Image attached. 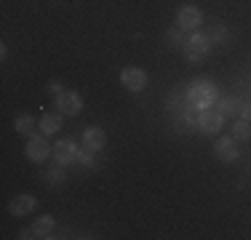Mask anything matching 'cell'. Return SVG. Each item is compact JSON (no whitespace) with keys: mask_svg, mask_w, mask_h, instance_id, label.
Wrapping results in <instances>:
<instances>
[{"mask_svg":"<svg viewBox=\"0 0 251 240\" xmlns=\"http://www.w3.org/2000/svg\"><path fill=\"white\" fill-rule=\"evenodd\" d=\"M219 101V94H217V86H214L211 80H206V77H201V80H193L187 88V104L195 107V110H211L214 104Z\"/></svg>","mask_w":251,"mask_h":240,"instance_id":"obj_1","label":"cell"},{"mask_svg":"<svg viewBox=\"0 0 251 240\" xmlns=\"http://www.w3.org/2000/svg\"><path fill=\"white\" fill-rule=\"evenodd\" d=\"M211 35L208 32H198V29H195L193 35H190L187 40H184V46H182V53H184V59H187V62H203V59L208 56V53H211Z\"/></svg>","mask_w":251,"mask_h":240,"instance_id":"obj_2","label":"cell"},{"mask_svg":"<svg viewBox=\"0 0 251 240\" xmlns=\"http://www.w3.org/2000/svg\"><path fill=\"white\" fill-rule=\"evenodd\" d=\"M53 158H56L59 166H73L80 160V149H77L73 136H62V139L53 144Z\"/></svg>","mask_w":251,"mask_h":240,"instance_id":"obj_3","label":"cell"},{"mask_svg":"<svg viewBox=\"0 0 251 240\" xmlns=\"http://www.w3.org/2000/svg\"><path fill=\"white\" fill-rule=\"evenodd\" d=\"M53 107H56V112H62L64 118H75V115H80V110H83V99H80V94H75V91H62V94L53 96Z\"/></svg>","mask_w":251,"mask_h":240,"instance_id":"obj_4","label":"cell"},{"mask_svg":"<svg viewBox=\"0 0 251 240\" xmlns=\"http://www.w3.org/2000/svg\"><path fill=\"white\" fill-rule=\"evenodd\" d=\"M25 152H27V160H32V163H43V160H49L51 155H53V147L46 142L43 134H40V136L35 134V136H29Z\"/></svg>","mask_w":251,"mask_h":240,"instance_id":"obj_5","label":"cell"},{"mask_svg":"<svg viewBox=\"0 0 251 240\" xmlns=\"http://www.w3.org/2000/svg\"><path fill=\"white\" fill-rule=\"evenodd\" d=\"M222 123H225V115L219 110H201L198 112V131L206 136H214L222 131Z\"/></svg>","mask_w":251,"mask_h":240,"instance_id":"obj_6","label":"cell"},{"mask_svg":"<svg viewBox=\"0 0 251 240\" xmlns=\"http://www.w3.org/2000/svg\"><path fill=\"white\" fill-rule=\"evenodd\" d=\"M121 86L126 88V91L131 94H139L147 88V72L139 70V67H126L121 72Z\"/></svg>","mask_w":251,"mask_h":240,"instance_id":"obj_7","label":"cell"},{"mask_svg":"<svg viewBox=\"0 0 251 240\" xmlns=\"http://www.w3.org/2000/svg\"><path fill=\"white\" fill-rule=\"evenodd\" d=\"M203 22V14L198 5H182V8L176 11V27L182 29V32H187V29H198Z\"/></svg>","mask_w":251,"mask_h":240,"instance_id":"obj_8","label":"cell"},{"mask_svg":"<svg viewBox=\"0 0 251 240\" xmlns=\"http://www.w3.org/2000/svg\"><path fill=\"white\" fill-rule=\"evenodd\" d=\"M107 147V134L104 128H99V125H88L86 131H83V149L86 152H101V149Z\"/></svg>","mask_w":251,"mask_h":240,"instance_id":"obj_9","label":"cell"},{"mask_svg":"<svg viewBox=\"0 0 251 240\" xmlns=\"http://www.w3.org/2000/svg\"><path fill=\"white\" fill-rule=\"evenodd\" d=\"M214 152H217V158L222 160V163H235L238 160V147H235V139L232 136H219L217 144H214Z\"/></svg>","mask_w":251,"mask_h":240,"instance_id":"obj_10","label":"cell"},{"mask_svg":"<svg viewBox=\"0 0 251 240\" xmlns=\"http://www.w3.org/2000/svg\"><path fill=\"white\" fill-rule=\"evenodd\" d=\"M35 208H38V200H35L32 195H16L14 200L8 203V214H14V216H27V214H32Z\"/></svg>","mask_w":251,"mask_h":240,"instance_id":"obj_11","label":"cell"},{"mask_svg":"<svg viewBox=\"0 0 251 240\" xmlns=\"http://www.w3.org/2000/svg\"><path fill=\"white\" fill-rule=\"evenodd\" d=\"M14 128H16V134H22V136H35L38 134V128H40V123L35 120L32 115H16L14 120Z\"/></svg>","mask_w":251,"mask_h":240,"instance_id":"obj_12","label":"cell"},{"mask_svg":"<svg viewBox=\"0 0 251 240\" xmlns=\"http://www.w3.org/2000/svg\"><path fill=\"white\" fill-rule=\"evenodd\" d=\"M62 112H46L43 118H40V134L43 136H51V134H56L59 128H62Z\"/></svg>","mask_w":251,"mask_h":240,"instance_id":"obj_13","label":"cell"},{"mask_svg":"<svg viewBox=\"0 0 251 240\" xmlns=\"http://www.w3.org/2000/svg\"><path fill=\"white\" fill-rule=\"evenodd\" d=\"M32 230H35L38 238H51L53 230H56V219H53V216H40V219L32 224Z\"/></svg>","mask_w":251,"mask_h":240,"instance_id":"obj_14","label":"cell"},{"mask_svg":"<svg viewBox=\"0 0 251 240\" xmlns=\"http://www.w3.org/2000/svg\"><path fill=\"white\" fill-rule=\"evenodd\" d=\"M230 134H232V139H235V142H249L251 139V123H249V120H235V125H232V131H230Z\"/></svg>","mask_w":251,"mask_h":240,"instance_id":"obj_15","label":"cell"},{"mask_svg":"<svg viewBox=\"0 0 251 240\" xmlns=\"http://www.w3.org/2000/svg\"><path fill=\"white\" fill-rule=\"evenodd\" d=\"M235 110H238V101L235 99H222V101H219V112H222V115H232Z\"/></svg>","mask_w":251,"mask_h":240,"instance_id":"obj_16","label":"cell"},{"mask_svg":"<svg viewBox=\"0 0 251 240\" xmlns=\"http://www.w3.org/2000/svg\"><path fill=\"white\" fill-rule=\"evenodd\" d=\"M49 91H51L53 96H56V94H62L64 88H62V83H59V80H49Z\"/></svg>","mask_w":251,"mask_h":240,"instance_id":"obj_17","label":"cell"},{"mask_svg":"<svg viewBox=\"0 0 251 240\" xmlns=\"http://www.w3.org/2000/svg\"><path fill=\"white\" fill-rule=\"evenodd\" d=\"M241 118H243V120H249V123H251V101H246V104L241 107Z\"/></svg>","mask_w":251,"mask_h":240,"instance_id":"obj_18","label":"cell"}]
</instances>
